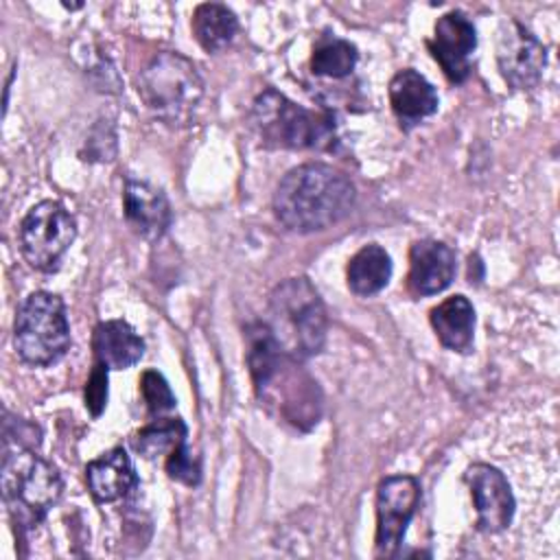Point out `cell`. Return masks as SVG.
Here are the masks:
<instances>
[{
  "label": "cell",
  "instance_id": "6da1fadb",
  "mask_svg": "<svg viewBox=\"0 0 560 560\" xmlns=\"http://www.w3.org/2000/svg\"><path fill=\"white\" fill-rule=\"evenodd\" d=\"M354 184L330 164L306 162L291 168L276 186L273 212L298 234L326 230L341 221L354 206Z\"/></svg>",
  "mask_w": 560,
  "mask_h": 560
},
{
  "label": "cell",
  "instance_id": "7a4b0ae2",
  "mask_svg": "<svg viewBox=\"0 0 560 560\" xmlns=\"http://www.w3.org/2000/svg\"><path fill=\"white\" fill-rule=\"evenodd\" d=\"M247 365L260 402L278 409L280 418L308 429L319 418L317 383L300 370V361L284 354L262 322L247 326Z\"/></svg>",
  "mask_w": 560,
  "mask_h": 560
},
{
  "label": "cell",
  "instance_id": "3957f363",
  "mask_svg": "<svg viewBox=\"0 0 560 560\" xmlns=\"http://www.w3.org/2000/svg\"><path fill=\"white\" fill-rule=\"evenodd\" d=\"M273 341L291 359L304 361L326 343L328 317L317 289L306 278H287L269 295Z\"/></svg>",
  "mask_w": 560,
  "mask_h": 560
},
{
  "label": "cell",
  "instance_id": "277c9868",
  "mask_svg": "<svg viewBox=\"0 0 560 560\" xmlns=\"http://www.w3.org/2000/svg\"><path fill=\"white\" fill-rule=\"evenodd\" d=\"M138 94L153 116L168 125H188L203 98V81L179 52L155 55L138 79Z\"/></svg>",
  "mask_w": 560,
  "mask_h": 560
},
{
  "label": "cell",
  "instance_id": "5b68a950",
  "mask_svg": "<svg viewBox=\"0 0 560 560\" xmlns=\"http://www.w3.org/2000/svg\"><path fill=\"white\" fill-rule=\"evenodd\" d=\"M63 481L57 468L31 448H4L2 494L18 525H35L59 501Z\"/></svg>",
  "mask_w": 560,
  "mask_h": 560
},
{
  "label": "cell",
  "instance_id": "8992f818",
  "mask_svg": "<svg viewBox=\"0 0 560 560\" xmlns=\"http://www.w3.org/2000/svg\"><path fill=\"white\" fill-rule=\"evenodd\" d=\"M18 357L33 368L57 363L70 348L66 304L50 291H35L18 306L13 326Z\"/></svg>",
  "mask_w": 560,
  "mask_h": 560
},
{
  "label": "cell",
  "instance_id": "52a82bcc",
  "mask_svg": "<svg viewBox=\"0 0 560 560\" xmlns=\"http://www.w3.org/2000/svg\"><path fill=\"white\" fill-rule=\"evenodd\" d=\"M252 125L265 144L282 149L324 147L332 138L328 116L308 112L276 90H265L256 96Z\"/></svg>",
  "mask_w": 560,
  "mask_h": 560
},
{
  "label": "cell",
  "instance_id": "ba28073f",
  "mask_svg": "<svg viewBox=\"0 0 560 560\" xmlns=\"http://www.w3.org/2000/svg\"><path fill=\"white\" fill-rule=\"evenodd\" d=\"M74 236V217L52 199L35 203L20 223L22 256L37 271L57 269L61 256L70 249Z\"/></svg>",
  "mask_w": 560,
  "mask_h": 560
},
{
  "label": "cell",
  "instance_id": "9c48e42d",
  "mask_svg": "<svg viewBox=\"0 0 560 560\" xmlns=\"http://www.w3.org/2000/svg\"><path fill=\"white\" fill-rule=\"evenodd\" d=\"M420 503V481L411 475H389L376 488V534L378 558H394L402 545L409 521Z\"/></svg>",
  "mask_w": 560,
  "mask_h": 560
},
{
  "label": "cell",
  "instance_id": "30bf717a",
  "mask_svg": "<svg viewBox=\"0 0 560 560\" xmlns=\"http://www.w3.org/2000/svg\"><path fill=\"white\" fill-rule=\"evenodd\" d=\"M464 481L477 512V529L483 534H501L508 529L516 510L508 477L492 464L475 462L466 468Z\"/></svg>",
  "mask_w": 560,
  "mask_h": 560
},
{
  "label": "cell",
  "instance_id": "8fae6325",
  "mask_svg": "<svg viewBox=\"0 0 560 560\" xmlns=\"http://www.w3.org/2000/svg\"><path fill=\"white\" fill-rule=\"evenodd\" d=\"M497 63L510 88L532 90L542 79L547 50L529 28L516 20H510L499 35Z\"/></svg>",
  "mask_w": 560,
  "mask_h": 560
},
{
  "label": "cell",
  "instance_id": "7c38bea8",
  "mask_svg": "<svg viewBox=\"0 0 560 560\" xmlns=\"http://www.w3.org/2000/svg\"><path fill=\"white\" fill-rule=\"evenodd\" d=\"M427 46L448 81H466L470 74V55L477 48V31L462 11H448L438 18L433 39H429Z\"/></svg>",
  "mask_w": 560,
  "mask_h": 560
},
{
  "label": "cell",
  "instance_id": "4fadbf2b",
  "mask_svg": "<svg viewBox=\"0 0 560 560\" xmlns=\"http://www.w3.org/2000/svg\"><path fill=\"white\" fill-rule=\"evenodd\" d=\"M457 271L455 252L435 238H420L409 247L407 287L413 295H435L444 291Z\"/></svg>",
  "mask_w": 560,
  "mask_h": 560
},
{
  "label": "cell",
  "instance_id": "5bb4252c",
  "mask_svg": "<svg viewBox=\"0 0 560 560\" xmlns=\"http://www.w3.org/2000/svg\"><path fill=\"white\" fill-rule=\"evenodd\" d=\"M122 210L127 223L142 238H160L166 234L173 221L171 203L166 195L142 179H127L122 188Z\"/></svg>",
  "mask_w": 560,
  "mask_h": 560
},
{
  "label": "cell",
  "instance_id": "9a60e30c",
  "mask_svg": "<svg viewBox=\"0 0 560 560\" xmlns=\"http://www.w3.org/2000/svg\"><path fill=\"white\" fill-rule=\"evenodd\" d=\"M85 481L96 503H114L138 488L136 468L122 446L109 448L85 466Z\"/></svg>",
  "mask_w": 560,
  "mask_h": 560
},
{
  "label": "cell",
  "instance_id": "2e32d148",
  "mask_svg": "<svg viewBox=\"0 0 560 560\" xmlns=\"http://www.w3.org/2000/svg\"><path fill=\"white\" fill-rule=\"evenodd\" d=\"M389 103L405 127H413L438 112L440 98L435 88L413 68L396 72L389 81Z\"/></svg>",
  "mask_w": 560,
  "mask_h": 560
},
{
  "label": "cell",
  "instance_id": "e0dca14e",
  "mask_svg": "<svg viewBox=\"0 0 560 560\" xmlns=\"http://www.w3.org/2000/svg\"><path fill=\"white\" fill-rule=\"evenodd\" d=\"M96 363L107 370H127L144 354V341L125 319H105L92 332Z\"/></svg>",
  "mask_w": 560,
  "mask_h": 560
},
{
  "label": "cell",
  "instance_id": "ac0fdd59",
  "mask_svg": "<svg viewBox=\"0 0 560 560\" xmlns=\"http://www.w3.org/2000/svg\"><path fill=\"white\" fill-rule=\"evenodd\" d=\"M440 343L455 352H468L475 332V308L466 295H451L429 313Z\"/></svg>",
  "mask_w": 560,
  "mask_h": 560
},
{
  "label": "cell",
  "instance_id": "d6986e66",
  "mask_svg": "<svg viewBox=\"0 0 560 560\" xmlns=\"http://www.w3.org/2000/svg\"><path fill=\"white\" fill-rule=\"evenodd\" d=\"M346 278H348V287L352 293H357L361 298H370L387 287V282L392 278V258L376 243L363 245L350 258Z\"/></svg>",
  "mask_w": 560,
  "mask_h": 560
},
{
  "label": "cell",
  "instance_id": "ffe728a7",
  "mask_svg": "<svg viewBox=\"0 0 560 560\" xmlns=\"http://www.w3.org/2000/svg\"><path fill=\"white\" fill-rule=\"evenodd\" d=\"M236 28V15L221 2H203L192 13V35L208 52L223 50L234 39Z\"/></svg>",
  "mask_w": 560,
  "mask_h": 560
},
{
  "label": "cell",
  "instance_id": "44dd1931",
  "mask_svg": "<svg viewBox=\"0 0 560 560\" xmlns=\"http://www.w3.org/2000/svg\"><path fill=\"white\" fill-rule=\"evenodd\" d=\"M188 429L182 418H155L151 424L142 427L133 438V448L144 459L166 457L173 448L186 442Z\"/></svg>",
  "mask_w": 560,
  "mask_h": 560
},
{
  "label": "cell",
  "instance_id": "7402d4cb",
  "mask_svg": "<svg viewBox=\"0 0 560 560\" xmlns=\"http://www.w3.org/2000/svg\"><path fill=\"white\" fill-rule=\"evenodd\" d=\"M357 59H359V52L354 44L335 35H326L313 48L311 70L319 77L341 79L354 70Z\"/></svg>",
  "mask_w": 560,
  "mask_h": 560
},
{
  "label": "cell",
  "instance_id": "603a6c76",
  "mask_svg": "<svg viewBox=\"0 0 560 560\" xmlns=\"http://www.w3.org/2000/svg\"><path fill=\"white\" fill-rule=\"evenodd\" d=\"M140 394L144 398V405H147L149 413L155 416V418H160L166 411L175 409V402H177L175 394L171 392L166 378L160 372H155V370L142 372V376H140Z\"/></svg>",
  "mask_w": 560,
  "mask_h": 560
},
{
  "label": "cell",
  "instance_id": "cb8c5ba5",
  "mask_svg": "<svg viewBox=\"0 0 560 560\" xmlns=\"http://www.w3.org/2000/svg\"><path fill=\"white\" fill-rule=\"evenodd\" d=\"M164 470L171 479L184 486H197L201 481V466L199 459L192 455L188 444H179L164 457Z\"/></svg>",
  "mask_w": 560,
  "mask_h": 560
},
{
  "label": "cell",
  "instance_id": "d4e9b609",
  "mask_svg": "<svg viewBox=\"0 0 560 560\" xmlns=\"http://www.w3.org/2000/svg\"><path fill=\"white\" fill-rule=\"evenodd\" d=\"M107 402V368L101 363H94L92 374L85 383V407L92 416H101Z\"/></svg>",
  "mask_w": 560,
  "mask_h": 560
}]
</instances>
